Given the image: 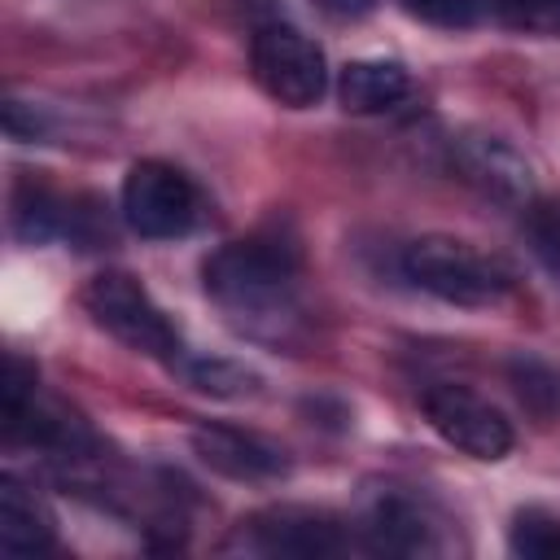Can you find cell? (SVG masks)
Returning a JSON list of instances; mask_svg holds the SVG:
<instances>
[{
    "instance_id": "cell-19",
    "label": "cell",
    "mask_w": 560,
    "mask_h": 560,
    "mask_svg": "<svg viewBox=\"0 0 560 560\" xmlns=\"http://www.w3.org/2000/svg\"><path fill=\"white\" fill-rule=\"evenodd\" d=\"M402 4H407V13H416L433 26H451V31L472 26L481 18V0H402Z\"/></svg>"
},
{
    "instance_id": "cell-20",
    "label": "cell",
    "mask_w": 560,
    "mask_h": 560,
    "mask_svg": "<svg viewBox=\"0 0 560 560\" xmlns=\"http://www.w3.org/2000/svg\"><path fill=\"white\" fill-rule=\"evenodd\" d=\"M319 13L328 18H341V22H354V18H368L376 9V0H315Z\"/></svg>"
},
{
    "instance_id": "cell-10",
    "label": "cell",
    "mask_w": 560,
    "mask_h": 560,
    "mask_svg": "<svg viewBox=\"0 0 560 560\" xmlns=\"http://www.w3.org/2000/svg\"><path fill=\"white\" fill-rule=\"evenodd\" d=\"M52 547L48 508L18 481H0V551L4 556H39Z\"/></svg>"
},
{
    "instance_id": "cell-14",
    "label": "cell",
    "mask_w": 560,
    "mask_h": 560,
    "mask_svg": "<svg viewBox=\"0 0 560 560\" xmlns=\"http://www.w3.org/2000/svg\"><path fill=\"white\" fill-rule=\"evenodd\" d=\"M188 381L210 398H249L262 385V376L236 359H197L188 368Z\"/></svg>"
},
{
    "instance_id": "cell-4",
    "label": "cell",
    "mask_w": 560,
    "mask_h": 560,
    "mask_svg": "<svg viewBox=\"0 0 560 560\" xmlns=\"http://www.w3.org/2000/svg\"><path fill=\"white\" fill-rule=\"evenodd\" d=\"M249 66H254L258 88L289 109L315 105L324 96V83H328L319 44L311 35H302L298 26H280V22L254 31Z\"/></svg>"
},
{
    "instance_id": "cell-15",
    "label": "cell",
    "mask_w": 560,
    "mask_h": 560,
    "mask_svg": "<svg viewBox=\"0 0 560 560\" xmlns=\"http://www.w3.org/2000/svg\"><path fill=\"white\" fill-rule=\"evenodd\" d=\"M508 547L525 560H560V521L538 508H525L508 529Z\"/></svg>"
},
{
    "instance_id": "cell-13",
    "label": "cell",
    "mask_w": 560,
    "mask_h": 560,
    "mask_svg": "<svg viewBox=\"0 0 560 560\" xmlns=\"http://www.w3.org/2000/svg\"><path fill=\"white\" fill-rule=\"evenodd\" d=\"M508 376H512V389L516 398L542 420L551 424L560 416V372L542 359H512L508 363Z\"/></svg>"
},
{
    "instance_id": "cell-1",
    "label": "cell",
    "mask_w": 560,
    "mask_h": 560,
    "mask_svg": "<svg viewBox=\"0 0 560 560\" xmlns=\"http://www.w3.org/2000/svg\"><path fill=\"white\" fill-rule=\"evenodd\" d=\"M293 271H298L293 249L284 241H271V236L228 241L201 267L206 293L219 298L232 315H271V311H284V302L293 293Z\"/></svg>"
},
{
    "instance_id": "cell-7",
    "label": "cell",
    "mask_w": 560,
    "mask_h": 560,
    "mask_svg": "<svg viewBox=\"0 0 560 560\" xmlns=\"http://www.w3.org/2000/svg\"><path fill=\"white\" fill-rule=\"evenodd\" d=\"M451 162L455 171L486 197L503 201V206H525L534 197V175H529V162L503 140V136H490V131H459L451 140Z\"/></svg>"
},
{
    "instance_id": "cell-11",
    "label": "cell",
    "mask_w": 560,
    "mask_h": 560,
    "mask_svg": "<svg viewBox=\"0 0 560 560\" xmlns=\"http://www.w3.org/2000/svg\"><path fill=\"white\" fill-rule=\"evenodd\" d=\"M337 92L350 114H381L411 92V79L398 61H350L341 70Z\"/></svg>"
},
{
    "instance_id": "cell-17",
    "label": "cell",
    "mask_w": 560,
    "mask_h": 560,
    "mask_svg": "<svg viewBox=\"0 0 560 560\" xmlns=\"http://www.w3.org/2000/svg\"><path fill=\"white\" fill-rule=\"evenodd\" d=\"M13 228H18V236H26V241L52 236V228H57V206H52V197H48L44 188H22L18 201H13Z\"/></svg>"
},
{
    "instance_id": "cell-3",
    "label": "cell",
    "mask_w": 560,
    "mask_h": 560,
    "mask_svg": "<svg viewBox=\"0 0 560 560\" xmlns=\"http://www.w3.org/2000/svg\"><path fill=\"white\" fill-rule=\"evenodd\" d=\"M83 306L122 346H131L140 354H153V359L179 354L175 324L162 315V306L149 298V289L136 276H127V271H101V276H92L88 289H83Z\"/></svg>"
},
{
    "instance_id": "cell-9",
    "label": "cell",
    "mask_w": 560,
    "mask_h": 560,
    "mask_svg": "<svg viewBox=\"0 0 560 560\" xmlns=\"http://www.w3.org/2000/svg\"><path fill=\"white\" fill-rule=\"evenodd\" d=\"M249 525H254V547L267 556H324L341 547L337 525L302 508H276V512L254 516Z\"/></svg>"
},
{
    "instance_id": "cell-12",
    "label": "cell",
    "mask_w": 560,
    "mask_h": 560,
    "mask_svg": "<svg viewBox=\"0 0 560 560\" xmlns=\"http://www.w3.org/2000/svg\"><path fill=\"white\" fill-rule=\"evenodd\" d=\"M368 538L376 551H398V556L429 551V525L407 499H381L368 516Z\"/></svg>"
},
{
    "instance_id": "cell-5",
    "label": "cell",
    "mask_w": 560,
    "mask_h": 560,
    "mask_svg": "<svg viewBox=\"0 0 560 560\" xmlns=\"http://www.w3.org/2000/svg\"><path fill=\"white\" fill-rule=\"evenodd\" d=\"M122 219L149 241L184 236L197 219V188L171 162H136L122 179Z\"/></svg>"
},
{
    "instance_id": "cell-2",
    "label": "cell",
    "mask_w": 560,
    "mask_h": 560,
    "mask_svg": "<svg viewBox=\"0 0 560 560\" xmlns=\"http://www.w3.org/2000/svg\"><path fill=\"white\" fill-rule=\"evenodd\" d=\"M402 271L424 293L455 306H490L508 293V271L455 236H420L402 254Z\"/></svg>"
},
{
    "instance_id": "cell-18",
    "label": "cell",
    "mask_w": 560,
    "mask_h": 560,
    "mask_svg": "<svg viewBox=\"0 0 560 560\" xmlns=\"http://www.w3.org/2000/svg\"><path fill=\"white\" fill-rule=\"evenodd\" d=\"M494 13L521 31H560V0H490Z\"/></svg>"
},
{
    "instance_id": "cell-8",
    "label": "cell",
    "mask_w": 560,
    "mask_h": 560,
    "mask_svg": "<svg viewBox=\"0 0 560 560\" xmlns=\"http://www.w3.org/2000/svg\"><path fill=\"white\" fill-rule=\"evenodd\" d=\"M192 451L206 468L232 477V481H271L289 472V459L276 442L245 433V429H228V424H206L192 433Z\"/></svg>"
},
{
    "instance_id": "cell-6",
    "label": "cell",
    "mask_w": 560,
    "mask_h": 560,
    "mask_svg": "<svg viewBox=\"0 0 560 560\" xmlns=\"http://www.w3.org/2000/svg\"><path fill=\"white\" fill-rule=\"evenodd\" d=\"M424 416L429 424L451 442L459 446L464 455L472 459H503L516 442L512 424L503 420V411H494L486 398H477L472 389L464 385H433L424 394Z\"/></svg>"
},
{
    "instance_id": "cell-16",
    "label": "cell",
    "mask_w": 560,
    "mask_h": 560,
    "mask_svg": "<svg viewBox=\"0 0 560 560\" xmlns=\"http://www.w3.org/2000/svg\"><path fill=\"white\" fill-rule=\"evenodd\" d=\"M525 232H529V245H534L538 262L560 280V201H538V206H529Z\"/></svg>"
}]
</instances>
